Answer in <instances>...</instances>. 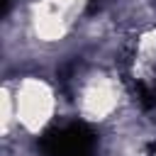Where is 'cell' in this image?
<instances>
[{"instance_id":"6da1fadb","label":"cell","mask_w":156,"mask_h":156,"mask_svg":"<svg viewBox=\"0 0 156 156\" xmlns=\"http://www.w3.org/2000/svg\"><path fill=\"white\" fill-rule=\"evenodd\" d=\"M39 146L46 156H93L95 134L83 122H68L46 132L39 139Z\"/></svg>"}]
</instances>
